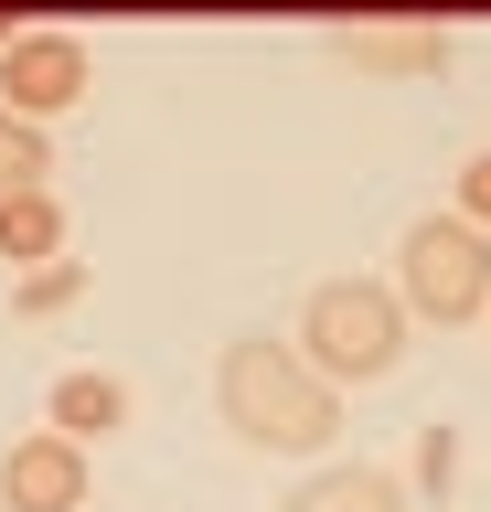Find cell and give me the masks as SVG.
I'll return each mask as SVG.
<instances>
[{
  "instance_id": "cell-1",
  "label": "cell",
  "mask_w": 491,
  "mask_h": 512,
  "mask_svg": "<svg viewBox=\"0 0 491 512\" xmlns=\"http://www.w3.org/2000/svg\"><path fill=\"white\" fill-rule=\"evenodd\" d=\"M214 416H225L246 448H278V459H321L342 438V384H321L299 363V342H267V331H235L214 352Z\"/></svg>"
},
{
  "instance_id": "cell-2",
  "label": "cell",
  "mask_w": 491,
  "mask_h": 512,
  "mask_svg": "<svg viewBox=\"0 0 491 512\" xmlns=\"http://www.w3.org/2000/svg\"><path fill=\"white\" fill-rule=\"evenodd\" d=\"M299 363L321 384H385L395 363H406V299H395L385 278H321L310 299H299Z\"/></svg>"
},
{
  "instance_id": "cell-3",
  "label": "cell",
  "mask_w": 491,
  "mask_h": 512,
  "mask_svg": "<svg viewBox=\"0 0 491 512\" xmlns=\"http://www.w3.org/2000/svg\"><path fill=\"white\" fill-rule=\"evenodd\" d=\"M395 299H406V320H438V331H470V320H491V235L459 214H417L406 235H395Z\"/></svg>"
},
{
  "instance_id": "cell-4",
  "label": "cell",
  "mask_w": 491,
  "mask_h": 512,
  "mask_svg": "<svg viewBox=\"0 0 491 512\" xmlns=\"http://www.w3.org/2000/svg\"><path fill=\"white\" fill-rule=\"evenodd\" d=\"M97 86V64H86V43H75V32H11V43H0V107H11V118H65L75 96Z\"/></svg>"
},
{
  "instance_id": "cell-5",
  "label": "cell",
  "mask_w": 491,
  "mask_h": 512,
  "mask_svg": "<svg viewBox=\"0 0 491 512\" xmlns=\"http://www.w3.org/2000/svg\"><path fill=\"white\" fill-rule=\"evenodd\" d=\"M321 54L374 75V86H417V75H449V22H321Z\"/></svg>"
},
{
  "instance_id": "cell-6",
  "label": "cell",
  "mask_w": 491,
  "mask_h": 512,
  "mask_svg": "<svg viewBox=\"0 0 491 512\" xmlns=\"http://www.w3.org/2000/svg\"><path fill=\"white\" fill-rule=\"evenodd\" d=\"M86 491H97V470H86V448L54 438V427L0 448V512H86Z\"/></svg>"
},
{
  "instance_id": "cell-7",
  "label": "cell",
  "mask_w": 491,
  "mask_h": 512,
  "mask_svg": "<svg viewBox=\"0 0 491 512\" xmlns=\"http://www.w3.org/2000/svg\"><path fill=\"white\" fill-rule=\"evenodd\" d=\"M43 427H54V438H75V448L118 438V427H129V384L97 374V363H75V374H54V395H43Z\"/></svg>"
},
{
  "instance_id": "cell-8",
  "label": "cell",
  "mask_w": 491,
  "mask_h": 512,
  "mask_svg": "<svg viewBox=\"0 0 491 512\" xmlns=\"http://www.w3.org/2000/svg\"><path fill=\"white\" fill-rule=\"evenodd\" d=\"M278 512H406V480L374 470V459H321Z\"/></svg>"
},
{
  "instance_id": "cell-9",
  "label": "cell",
  "mask_w": 491,
  "mask_h": 512,
  "mask_svg": "<svg viewBox=\"0 0 491 512\" xmlns=\"http://www.w3.org/2000/svg\"><path fill=\"white\" fill-rule=\"evenodd\" d=\"M0 256H11V267H43V256H65V203H54V182L0 203Z\"/></svg>"
},
{
  "instance_id": "cell-10",
  "label": "cell",
  "mask_w": 491,
  "mask_h": 512,
  "mask_svg": "<svg viewBox=\"0 0 491 512\" xmlns=\"http://www.w3.org/2000/svg\"><path fill=\"white\" fill-rule=\"evenodd\" d=\"M75 299H86V256H43L11 278V320H65Z\"/></svg>"
},
{
  "instance_id": "cell-11",
  "label": "cell",
  "mask_w": 491,
  "mask_h": 512,
  "mask_svg": "<svg viewBox=\"0 0 491 512\" xmlns=\"http://www.w3.org/2000/svg\"><path fill=\"white\" fill-rule=\"evenodd\" d=\"M43 171H54V150H43V128L0 107V203H11V192H43Z\"/></svg>"
},
{
  "instance_id": "cell-12",
  "label": "cell",
  "mask_w": 491,
  "mask_h": 512,
  "mask_svg": "<svg viewBox=\"0 0 491 512\" xmlns=\"http://www.w3.org/2000/svg\"><path fill=\"white\" fill-rule=\"evenodd\" d=\"M459 480V427H417V491H449Z\"/></svg>"
},
{
  "instance_id": "cell-13",
  "label": "cell",
  "mask_w": 491,
  "mask_h": 512,
  "mask_svg": "<svg viewBox=\"0 0 491 512\" xmlns=\"http://www.w3.org/2000/svg\"><path fill=\"white\" fill-rule=\"evenodd\" d=\"M449 214L491 235V150H470V160H459V203H449Z\"/></svg>"
},
{
  "instance_id": "cell-14",
  "label": "cell",
  "mask_w": 491,
  "mask_h": 512,
  "mask_svg": "<svg viewBox=\"0 0 491 512\" xmlns=\"http://www.w3.org/2000/svg\"><path fill=\"white\" fill-rule=\"evenodd\" d=\"M0 43H11V22H0Z\"/></svg>"
}]
</instances>
